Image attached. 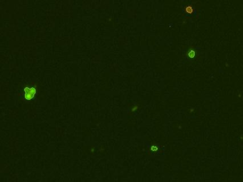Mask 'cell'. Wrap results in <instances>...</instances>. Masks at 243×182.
<instances>
[{
    "label": "cell",
    "mask_w": 243,
    "mask_h": 182,
    "mask_svg": "<svg viewBox=\"0 0 243 182\" xmlns=\"http://www.w3.org/2000/svg\"><path fill=\"white\" fill-rule=\"evenodd\" d=\"M24 90H25L24 96H25V98L26 100H31V99H32L35 93H36V89L34 88H26Z\"/></svg>",
    "instance_id": "obj_1"
},
{
    "label": "cell",
    "mask_w": 243,
    "mask_h": 182,
    "mask_svg": "<svg viewBox=\"0 0 243 182\" xmlns=\"http://www.w3.org/2000/svg\"><path fill=\"white\" fill-rule=\"evenodd\" d=\"M186 11L187 13H189V14H191L193 12V8L190 7V6H188V7H187L186 8Z\"/></svg>",
    "instance_id": "obj_2"
},
{
    "label": "cell",
    "mask_w": 243,
    "mask_h": 182,
    "mask_svg": "<svg viewBox=\"0 0 243 182\" xmlns=\"http://www.w3.org/2000/svg\"><path fill=\"white\" fill-rule=\"evenodd\" d=\"M188 56L190 58H194L195 56H196V53H195L194 51H190L188 53Z\"/></svg>",
    "instance_id": "obj_3"
}]
</instances>
